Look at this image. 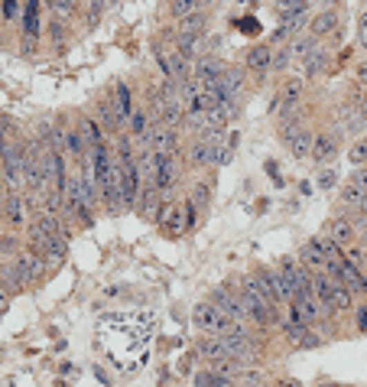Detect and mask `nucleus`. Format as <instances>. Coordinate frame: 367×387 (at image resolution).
Returning <instances> with one entry per match:
<instances>
[{
    "instance_id": "f257e3e1",
    "label": "nucleus",
    "mask_w": 367,
    "mask_h": 387,
    "mask_svg": "<svg viewBox=\"0 0 367 387\" xmlns=\"http://www.w3.org/2000/svg\"><path fill=\"white\" fill-rule=\"evenodd\" d=\"M192 323H195V329H198V332L211 335V339H225V335H231L234 329H238L234 323H227L225 316H221V312H218L208 300L198 303V306L192 309Z\"/></svg>"
},
{
    "instance_id": "f03ea898",
    "label": "nucleus",
    "mask_w": 367,
    "mask_h": 387,
    "mask_svg": "<svg viewBox=\"0 0 367 387\" xmlns=\"http://www.w3.org/2000/svg\"><path fill=\"white\" fill-rule=\"evenodd\" d=\"M208 303H211V306H215V309L225 316L227 323H234V325H250V323H247V312H244V306H241L238 290L215 287V290H211V296H208Z\"/></svg>"
},
{
    "instance_id": "7ed1b4c3",
    "label": "nucleus",
    "mask_w": 367,
    "mask_h": 387,
    "mask_svg": "<svg viewBox=\"0 0 367 387\" xmlns=\"http://www.w3.org/2000/svg\"><path fill=\"white\" fill-rule=\"evenodd\" d=\"M153 153V150H150ZM179 179V163L176 156H166V153H153V189L156 192H169Z\"/></svg>"
},
{
    "instance_id": "20e7f679",
    "label": "nucleus",
    "mask_w": 367,
    "mask_h": 387,
    "mask_svg": "<svg viewBox=\"0 0 367 387\" xmlns=\"http://www.w3.org/2000/svg\"><path fill=\"white\" fill-rule=\"evenodd\" d=\"M153 218H156V225L166 231V235H182L185 231V222H182V208L176 202H162L156 205V212H153Z\"/></svg>"
},
{
    "instance_id": "39448f33",
    "label": "nucleus",
    "mask_w": 367,
    "mask_h": 387,
    "mask_svg": "<svg viewBox=\"0 0 367 387\" xmlns=\"http://www.w3.org/2000/svg\"><path fill=\"white\" fill-rule=\"evenodd\" d=\"M225 72H227V69L218 62L215 55H202V59H195V65H192V82H198V85L221 82V75H225Z\"/></svg>"
},
{
    "instance_id": "423d86ee",
    "label": "nucleus",
    "mask_w": 367,
    "mask_h": 387,
    "mask_svg": "<svg viewBox=\"0 0 367 387\" xmlns=\"http://www.w3.org/2000/svg\"><path fill=\"white\" fill-rule=\"evenodd\" d=\"M341 134H345L341 127H338V134H312V153H309V156H312L315 163H328L338 153Z\"/></svg>"
},
{
    "instance_id": "0eeeda50",
    "label": "nucleus",
    "mask_w": 367,
    "mask_h": 387,
    "mask_svg": "<svg viewBox=\"0 0 367 387\" xmlns=\"http://www.w3.org/2000/svg\"><path fill=\"white\" fill-rule=\"evenodd\" d=\"M325 237L328 241H335L338 248H351L357 237H355V228H351V222H348L345 215H338V218H332L328 225H325Z\"/></svg>"
},
{
    "instance_id": "6e6552de",
    "label": "nucleus",
    "mask_w": 367,
    "mask_h": 387,
    "mask_svg": "<svg viewBox=\"0 0 367 387\" xmlns=\"http://www.w3.org/2000/svg\"><path fill=\"white\" fill-rule=\"evenodd\" d=\"M150 150L153 153H166V156H176L179 153V134L169 127H156L150 137Z\"/></svg>"
},
{
    "instance_id": "1a4fd4ad",
    "label": "nucleus",
    "mask_w": 367,
    "mask_h": 387,
    "mask_svg": "<svg viewBox=\"0 0 367 387\" xmlns=\"http://www.w3.org/2000/svg\"><path fill=\"white\" fill-rule=\"evenodd\" d=\"M205 23H208V17L202 10H195V13H189V17H182V20H179V46L198 39V36H202V30H205Z\"/></svg>"
},
{
    "instance_id": "9d476101",
    "label": "nucleus",
    "mask_w": 367,
    "mask_h": 387,
    "mask_svg": "<svg viewBox=\"0 0 367 387\" xmlns=\"http://www.w3.org/2000/svg\"><path fill=\"white\" fill-rule=\"evenodd\" d=\"M65 153H68L75 163L85 160L88 143H85V137H82V130H78V127H72V130H65V134H62V156H65Z\"/></svg>"
},
{
    "instance_id": "9b49d317",
    "label": "nucleus",
    "mask_w": 367,
    "mask_h": 387,
    "mask_svg": "<svg viewBox=\"0 0 367 387\" xmlns=\"http://www.w3.org/2000/svg\"><path fill=\"white\" fill-rule=\"evenodd\" d=\"M335 30H338V13L335 10H322L312 23H309V30L305 33H309L312 39H325V36H332Z\"/></svg>"
},
{
    "instance_id": "f8f14e48",
    "label": "nucleus",
    "mask_w": 367,
    "mask_h": 387,
    "mask_svg": "<svg viewBox=\"0 0 367 387\" xmlns=\"http://www.w3.org/2000/svg\"><path fill=\"white\" fill-rule=\"evenodd\" d=\"M283 143H286V147H290V153H292V156H299V160L312 153V134H309L305 127L292 130L290 137H283Z\"/></svg>"
},
{
    "instance_id": "ddd939ff",
    "label": "nucleus",
    "mask_w": 367,
    "mask_h": 387,
    "mask_svg": "<svg viewBox=\"0 0 367 387\" xmlns=\"http://www.w3.org/2000/svg\"><path fill=\"white\" fill-rule=\"evenodd\" d=\"M189 163H192L195 170H202V166H208V163H215V147L195 137L192 143H189Z\"/></svg>"
},
{
    "instance_id": "4468645a",
    "label": "nucleus",
    "mask_w": 367,
    "mask_h": 387,
    "mask_svg": "<svg viewBox=\"0 0 367 387\" xmlns=\"http://www.w3.org/2000/svg\"><path fill=\"white\" fill-rule=\"evenodd\" d=\"M3 218H7L13 228H23V225H26V208H23V195L20 192H7Z\"/></svg>"
},
{
    "instance_id": "2eb2a0df",
    "label": "nucleus",
    "mask_w": 367,
    "mask_h": 387,
    "mask_svg": "<svg viewBox=\"0 0 367 387\" xmlns=\"http://www.w3.org/2000/svg\"><path fill=\"white\" fill-rule=\"evenodd\" d=\"M97 120L104 124L108 134H120V127H124V120H120V114H117V108H114L111 98H104V101L97 105Z\"/></svg>"
},
{
    "instance_id": "dca6fc26",
    "label": "nucleus",
    "mask_w": 367,
    "mask_h": 387,
    "mask_svg": "<svg viewBox=\"0 0 367 387\" xmlns=\"http://www.w3.org/2000/svg\"><path fill=\"white\" fill-rule=\"evenodd\" d=\"M195 387H234V381L211 371V368H202V371H195Z\"/></svg>"
},
{
    "instance_id": "f3484780",
    "label": "nucleus",
    "mask_w": 367,
    "mask_h": 387,
    "mask_svg": "<svg viewBox=\"0 0 367 387\" xmlns=\"http://www.w3.org/2000/svg\"><path fill=\"white\" fill-rule=\"evenodd\" d=\"M111 101H114V108H117L120 120L127 124V118H130V114H133V101H130V91H127V85H117V88H114V95H111Z\"/></svg>"
},
{
    "instance_id": "a211bd4d",
    "label": "nucleus",
    "mask_w": 367,
    "mask_h": 387,
    "mask_svg": "<svg viewBox=\"0 0 367 387\" xmlns=\"http://www.w3.org/2000/svg\"><path fill=\"white\" fill-rule=\"evenodd\" d=\"M270 59H273V53L267 49V46H254L247 53V69H254V72H267L270 69Z\"/></svg>"
},
{
    "instance_id": "6ab92c4d",
    "label": "nucleus",
    "mask_w": 367,
    "mask_h": 387,
    "mask_svg": "<svg viewBox=\"0 0 367 387\" xmlns=\"http://www.w3.org/2000/svg\"><path fill=\"white\" fill-rule=\"evenodd\" d=\"M78 130H82V137H85L88 147H101V143H104V134H101V127H97V120L82 118L78 120Z\"/></svg>"
},
{
    "instance_id": "aec40b11",
    "label": "nucleus",
    "mask_w": 367,
    "mask_h": 387,
    "mask_svg": "<svg viewBox=\"0 0 367 387\" xmlns=\"http://www.w3.org/2000/svg\"><path fill=\"white\" fill-rule=\"evenodd\" d=\"M0 287H3V293H7V296H13V293H23L20 280H17V270H13L10 260H7V264H0Z\"/></svg>"
},
{
    "instance_id": "412c9836",
    "label": "nucleus",
    "mask_w": 367,
    "mask_h": 387,
    "mask_svg": "<svg viewBox=\"0 0 367 387\" xmlns=\"http://www.w3.org/2000/svg\"><path fill=\"white\" fill-rule=\"evenodd\" d=\"M325 62H328V55H325L322 49H319V46H315L312 53L305 55V65H303V69H305V75H312V78H315V75H322Z\"/></svg>"
},
{
    "instance_id": "4be33fe9",
    "label": "nucleus",
    "mask_w": 367,
    "mask_h": 387,
    "mask_svg": "<svg viewBox=\"0 0 367 387\" xmlns=\"http://www.w3.org/2000/svg\"><path fill=\"white\" fill-rule=\"evenodd\" d=\"M299 26H305V13H303V17H292V20H283L280 26H276V33H273V39H276V43H283V39L296 36V30H299Z\"/></svg>"
},
{
    "instance_id": "5701e85b",
    "label": "nucleus",
    "mask_w": 367,
    "mask_h": 387,
    "mask_svg": "<svg viewBox=\"0 0 367 387\" xmlns=\"http://www.w3.org/2000/svg\"><path fill=\"white\" fill-rule=\"evenodd\" d=\"M189 202H192L198 212H205L208 202H211V189H208V183H195L192 192H189Z\"/></svg>"
},
{
    "instance_id": "b1692460",
    "label": "nucleus",
    "mask_w": 367,
    "mask_h": 387,
    "mask_svg": "<svg viewBox=\"0 0 367 387\" xmlns=\"http://www.w3.org/2000/svg\"><path fill=\"white\" fill-rule=\"evenodd\" d=\"M202 10L198 7V0H169V13H173L176 20H182V17H189V13Z\"/></svg>"
},
{
    "instance_id": "393cba45",
    "label": "nucleus",
    "mask_w": 367,
    "mask_h": 387,
    "mask_svg": "<svg viewBox=\"0 0 367 387\" xmlns=\"http://www.w3.org/2000/svg\"><path fill=\"white\" fill-rule=\"evenodd\" d=\"M315 43H319V39H312V36L305 33L303 39H296V43H290V55H292V59H305V55H309V53L315 49Z\"/></svg>"
},
{
    "instance_id": "a878e982",
    "label": "nucleus",
    "mask_w": 367,
    "mask_h": 387,
    "mask_svg": "<svg viewBox=\"0 0 367 387\" xmlns=\"http://www.w3.org/2000/svg\"><path fill=\"white\" fill-rule=\"evenodd\" d=\"M299 95H303V82H299V78H290V82L283 85V101H286V108H292V105L299 101Z\"/></svg>"
},
{
    "instance_id": "bb28decb",
    "label": "nucleus",
    "mask_w": 367,
    "mask_h": 387,
    "mask_svg": "<svg viewBox=\"0 0 367 387\" xmlns=\"http://www.w3.org/2000/svg\"><path fill=\"white\" fill-rule=\"evenodd\" d=\"M179 208H182V222H185V231H192V228L195 225H198V208H195V205L192 202H189V199H185V202L182 205H179Z\"/></svg>"
},
{
    "instance_id": "cd10ccee",
    "label": "nucleus",
    "mask_w": 367,
    "mask_h": 387,
    "mask_svg": "<svg viewBox=\"0 0 367 387\" xmlns=\"http://www.w3.org/2000/svg\"><path fill=\"white\" fill-rule=\"evenodd\" d=\"M292 62V55H290V46H283L280 53H273V59H270V69L273 72H283V69H286V65Z\"/></svg>"
},
{
    "instance_id": "c85d7f7f",
    "label": "nucleus",
    "mask_w": 367,
    "mask_h": 387,
    "mask_svg": "<svg viewBox=\"0 0 367 387\" xmlns=\"http://www.w3.org/2000/svg\"><path fill=\"white\" fill-rule=\"evenodd\" d=\"M20 237L17 235H3L0 237V254H13V258H17V254H20Z\"/></svg>"
},
{
    "instance_id": "c756f323",
    "label": "nucleus",
    "mask_w": 367,
    "mask_h": 387,
    "mask_svg": "<svg viewBox=\"0 0 367 387\" xmlns=\"http://www.w3.org/2000/svg\"><path fill=\"white\" fill-rule=\"evenodd\" d=\"M351 312H355V332L357 335H367V303H364V306H355Z\"/></svg>"
},
{
    "instance_id": "7c9ffc66",
    "label": "nucleus",
    "mask_w": 367,
    "mask_h": 387,
    "mask_svg": "<svg viewBox=\"0 0 367 387\" xmlns=\"http://www.w3.org/2000/svg\"><path fill=\"white\" fill-rule=\"evenodd\" d=\"M348 156H351V163H357V166H361V163H367V140H357L355 147L348 150Z\"/></svg>"
},
{
    "instance_id": "2f4dec72",
    "label": "nucleus",
    "mask_w": 367,
    "mask_h": 387,
    "mask_svg": "<svg viewBox=\"0 0 367 387\" xmlns=\"http://www.w3.org/2000/svg\"><path fill=\"white\" fill-rule=\"evenodd\" d=\"M361 195H364L361 189H355V186H345V189H341V202H345V205H355V208H357V205H361Z\"/></svg>"
},
{
    "instance_id": "473e14b6",
    "label": "nucleus",
    "mask_w": 367,
    "mask_h": 387,
    "mask_svg": "<svg viewBox=\"0 0 367 387\" xmlns=\"http://www.w3.org/2000/svg\"><path fill=\"white\" fill-rule=\"evenodd\" d=\"M351 222V228H355V237L357 235H367V212H357L355 218H348Z\"/></svg>"
},
{
    "instance_id": "72a5a7b5",
    "label": "nucleus",
    "mask_w": 367,
    "mask_h": 387,
    "mask_svg": "<svg viewBox=\"0 0 367 387\" xmlns=\"http://www.w3.org/2000/svg\"><path fill=\"white\" fill-rule=\"evenodd\" d=\"M351 186L364 192V189H367V166H357V170H355V179H351Z\"/></svg>"
},
{
    "instance_id": "f704fd0d",
    "label": "nucleus",
    "mask_w": 367,
    "mask_h": 387,
    "mask_svg": "<svg viewBox=\"0 0 367 387\" xmlns=\"http://www.w3.org/2000/svg\"><path fill=\"white\" fill-rule=\"evenodd\" d=\"M46 3L59 13H72V7H75V0H46Z\"/></svg>"
},
{
    "instance_id": "c9c22d12",
    "label": "nucleus",
    "mask_w": 367,
    "mask_h": 387,
    "mask_svg": "<svg viewBox=\"0 0 367 387\" xmlns=\"http://www.w3.org/2000/svg\"><path fill=\"white\" fill-rule=\"evenodd\" d=\"M357 39H361V46L367 49V13L361 17V20H357Z\"/></svg>"
},
{
    "instance_id": "e433bc0d",
    "label": "nucleus",
    "mask_w": 367,
    "mask_h": 387,
    "mask_svg": "<svg viewBox=\"0 0 367 387\" xmlns=\"http://www.w3.org/2000/svg\"><path fill=\"white\" fill-rule=\"evenodd\" d=\"M17 7H20L17 0H3V20H13L17 17Z\"/></svg>"
},
{
    "instance_id": "4c0bfd02",
    "label": "nucleus",
    "mask_w": 367,
    "mask_h": 387,
    "mask_svg": "<svg viewBox=\"0 0 367 387\" xmlns=\"http://www.w3.org/2000/svg\"><path fill=\"white\" fill-rule=\"evenodd\" d=\"M335 172H322V189H332V186H335Z\"/></svg>"
},
{
    "instance_id": "58836bf2",
    "label": "nucleus",
    "mask_w": 367,
    "mask_h": 387,
    "mask_svg": "<svg viewBox=\"0 0 367 387\" xmlns=\"http://www.w3.org/2000/svg\"><path fill=\"white\" fill-rule=\"evenodd\" d=\"M7 303H10V296H7V293H3V287H0V316L7 312Z\"/></svg>"
},
{
    "instance_id": "ea45409f",
    "label": "nucleus",
    "mask_w": 367,
    "mask_h": 387,
    "mask_svg": "<svg viewBox=\"0 0 367 387\" xmlns=\"http://www.w3.org/2000/svg\"><path fill=\"white\" fill-rule=\"evenodd\" d=\"M357 82L367 88V65H361V69H357Z\"/></svg>"
},
{
    "instance_id": "a19ab883",
    "label": "nucleus",
    "mask_w": 367,
    "mask_h": 387,
    "mask_svg": "<svg viewBox=\"0 0 367 387\" xmlns=\"http://www.w3.org/2000/svg\"><path fill=\"white\" fill-rule=\"evenodd\" d=\"M3 205H7V189H3V183H0V218H3Z\"/></svg>"
},
{
    "instance_id": "79ce46f5",
    "label": "nucleus",
    "mask_w": 367,
    "mask_h": 387,
    "mask_svg": "<svg viewBox=\"0 0 367 387\" xmlns=\"http://www.w3.org/2000/svg\"><path fill=\"white\" fill-rule=\"evenodd\" d=\"M357 248H361V251L367 254V235H357Z\"/></svg>"
},
{
    "instance_id": "37998d69",
    "label": "nucleus",
    "mask_w": 367,
    "mask_h": 387,
    "mask_svg": "<svg viewBox=\"0 0 367 387\" xmlns=\"http://www.w3.org/2000/svg\"><path fill=\"white\" fill-rule=\"evenodd\" d=\"M276 387H303V384H299V381H292V377H290V381H280Z\"/></svg>"
},
{
    "instance_id": "c03bdc74",
    "label": "nucleus",
    "mask_w": 367,
    "mask_h": 387,
    "mask_svg": "<svg viewBox=\"0 0 367 387\" xmlns=\"http://www.w3.org/2000/svg\"><path fill=\"white\" fill-rule=\"evenodd\" d=\"M357 212H367V192L361 195V205H357Z\"/></svg>"
},
{
    "instance_id": "a18cd8bd",
    "label": "nucleus",
    "mask_w": 367,
    "mask_h": 387,
    "mask_svg": "<svg viewBox=\"0 0 367 387\" xmlns=\"http://www.w3.org/2000/svg\"><path fill=\"white\" fill-rule=\"evenodd\" d=\"M315 387H341L338 381H322V384H315Z\"/></svg>"
}]
</instances>
